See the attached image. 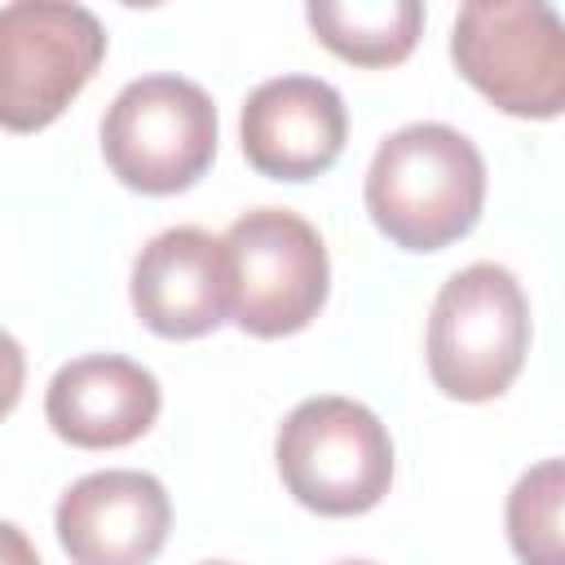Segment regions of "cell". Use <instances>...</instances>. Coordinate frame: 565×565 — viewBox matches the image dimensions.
<instances>
[{"label":"cell","mask_w":565,"mask_h":565,"mask_svg":"<svg viewBox=\"0 0 565 565\" xmlns=\"http://www.w3.org/2000/svg\"><path fill=\"white\" fill-rule=\"evenodd\" d=\"M486 203V159L450 124H406L375 146L366 212L406 252H437L463 238Z\"/></svg>","instance_id":"obj_1"},{"label":"cell","mask_w":565,"mask_h":565,"mask_svg":"<svg viewBox=\"0 0 565 565\" xmlns=\"http://www.w3.org/2000/svg\"><path fill=\"white\" fill-rule=\"evenodd\" d=\"M243 154L274 181H309L327 172L349 137L340 93L318 75H278L243 102Z\"/></svg>","instance_id":"obj_10"},{"label":"cell","mask_w":565,"mask_h":565,"mask_svg":"<svg viewBox=\"0 0 565 565\" xmlns=\"http://www.w3.org/2000/svg\"><path fill=\"white\" fill-rule=\"evenodd\" d=\"M102 150L128 190L177 194L194 185L216 154V106L185 75H141L106 106Z\"/></svg>","instance_id":"obj_5"},{"label":"cell","mask_w":565,"mask_h":565,"mask_svg":"<svg viewBox=\"0 0 565 565\" xmlns=\"http://www.w3.org/2000/svg\"><path fill=\"white\" fill-rule=\"evenodd\" d=\"M282 486L322 516L371 512L393 481V441L380 415L353 397H305L274 441Z\"/></svg>","instance_id":"obj_3"},{"label":"cell","mask_w":565,"mask_h":565,"mask_svg":"<svg viewBox=\"0 0 565 565\" xmlns=\"http://www.w3.org/2000/svg\"><path fill=\"white\" fill-rule=\"evenodd\" d=\"M561 499H565L561 459H543L539 468H530L512 486V494H508V543L525 565H565Z\"/></svg>","instance_id":"obj_13"},{"label":"cell","mask_w":565,"mask_h":565,"mask_svg":"<svg viewBox=\"0 0 565 565\" xmlns=\"http://www.w3.org/2000/svg\"><path fill=\"white\" fill-rule=\"evenodd\" d=\"M106 57L93 9L71 0H13L0 9V128L53 124Z\"/></svg>","instance_id":"obj_6"},{"label":"cell","mask_w":565,"mask_h":565,"mask_svg":"<svg viewBox=\"0 0 565 565\" xmlns=\"http://www.w3.org/2000/svg\"><path fill=\"white\" fill-rule=\"evenodd\" d=\"M0 565H40L35 543L13 521H0Z\"/></svg>","instance_id":"obj_15"},{"label":"cell","mask_w":565,"mask_h":565,"mask_svg":"<svg viewBox=\"0 0 565 565\" xmlns=\"http://www.w3.org/2000/svg\"><path fill=\"white\" fill-rule=\"evenodd\" d=\"M234 300L230 252L199 225L154 234L132 260V309L168 340H194L225 322Z\"/></svg>","instance_id":"obj_8"},{"label":"cell","mask_w":565,"mask_h":565,"mask_svg":"<svg viewBox=\"0 0 565 565\" xmlns=\"http://www.w3.org/2000/svg\"><path fill=\"white\" fill-rule=\"evenodd\" d=\"M318 40L358 66H393L402 62L424 26L419 0H313L305 9Z\"/></svg>","instance_id":"obj_12"},{"label":"cell","mask_w":565,"mask_h":565,"mask_svg":"<svg viewBox=\"0 0 565 565\" xmlns=\"http://www.w3.org/2000/svg\"><path fill=\"white\" fill-rule=\"evenodd\" d=\"M168 525L163 481L137 468L88 472L57 503V539L75 565H150L168 543Z\"/></svg>","instance_id":"obj_9"},{"label":"cell","mask_w":565,"mask_h":565,"mask_svg":"<svg viewBox=\"0 0 565 565\" xmlns=\"http://www.w3.org/2000/svg\"><path fill=\"white\" fill-rule=\"evenodd\" d=\"M22 384H26V353L9 331H0V419L18 406Z\"/></svg>","instance_id":"obj_14"},{"label":"cell","mask_w":565,"mask_h":565,"mask_svg":"<svg viewBox=\"0 0 565 565\" xmlns=\"http://www.w3.org/2000/svg\"><path fill=\"white\" fill-rule=\"evenodd\" d=\"M159 380L119 353H88L66 362L44 393L53 433L84 450H110L137 441L159 415Z\"/></svg>","instance_id":"obj_11"},{"label":"cell","mask_w":565,"mask_h":565,"mask_svg":"<svg viewBox=\"0 0 565 565\" xmlns=\"http://www.w3.org/2000/svg\"><path fill=\"white\" fill-rule=\"evenodd\" d=\"M203 565H230V561H203Z\"/></svg>","instance_id":"obj_17"},{"label":"cell","mask_w":565,"mask_h":565,"mask_svg":"<svg viewBox=\"0 0 565 565\" xmlns=\"http://www.w3.org/2000/svg\"><path fill=\"white\" fill-rule=\"evenodd\" d=\"M459 75L499 110L552 119L565 106V22L547 0H472L450 31Z\"/></svg>","instance_id":"obj_4"},{"label":"cell","mask_w":565,"mask_h":565,"mask_svg":"<svg viewBox=\"0 0 565 565\" xmlns=\"http://www.w3.org/2000/svg\"><path fill=\"white\" fill-rule=\"evenodd\" d=\"M221 243L234 274L230 313L247 335H291L318 318L331 265L318 230L300 212L252 207L225 230Z\"/></svg>","instance_id":"obj_7"},{"label":"cell","mask_w":565,"mask_h":565,"mask_svg":"<svg viewBox=\"0 0 565 565\" xmlns=\"http://www.w3.org/2000/svg\"><path fill=\"white\" fill-rule=\"evenodd\" d=\"M530 349V300L512 269L477 260L450 274L428 313V375L446 397H499Z\"/></svg>","instance_id":"obj_2"},{"label":"cell","mask_w":565,"mask_h":565,"mask_svg":"<svg viewBox=\"0 0 565 565\" xmlns=\"http://www.w3.org/2000/svg\"><path fill=\"white\" fill-rule=\"evenodd\" d=\"M340 565H375V561H340Z\"/></svg>","instance_id":"obj_16"}]
</instances>
